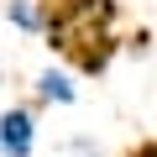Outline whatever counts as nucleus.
I'll return each instance as SVG.
<instances>
[{"label":"nucleus","mask_w":157,"mask_h":157,"mask_svg":"<svg viewBox=\"0 0 157 157\" xmlns=\"http://www.w3.org/2000/svg\"><path fill=\"white\" fill-rule=\"evenodd\" d=\"M115 0H58L47 11L42 32H47V47L63 52L78 73H105L110 58H115Z\"/></svg>","instance_id":"obj_1"},{"label":"nucleus","mask_w":157,"mask_h":157,"mask_svg":"<svg viewBox=\"0 0 157 157\" xmlns=\"http://www.w3.org/2000/svg\"><path fill=\"white\" fill-rule=\"evenodd\" d=\"M37 152V110L11 105L0 110V157H32Z\"/></svg>","instance_id":"obj_2"},{"label":"nucleus","mask_w":157,"mask_h":157,"mask_svg":"<svg viewBox=\"0 0 157 157\" xmlns=\"http://www.w3.org/2000/svg\"><path fill=\"white\" fill-rule=\"evenodd\" d=\"M32 84H37V100H42V105H73V100H78L73 73H63V68H42Z\"/></svg>","instance_id":"obj_3"},{"label":"nucleus","mask_w":157,"mask_h":157,"mask_svg":"<svg viewBox=\"0 0 157 157\" xmlns=\"http://www.w3.org/2000/svg\"><path fill=\"white\" fill-rule=\"evenodd\" d=\"M6 21H11L16 32L37 37V32H42V21H47V6H42V0H6Z\"/></svg>","instance_id":"obj_4"},{"label":"nucleus","mask_w":157,"mask_h":157,"mask_svg":"<svg viewBox=\"0 0 157 157\" xmlns=\"http://www.w3.org/2000/svg\"><path fill=\"white\" fill-rule=\"evenodd\" d=\"M0 78H6V73H0Z\"/></svg>","instance_id":"obj_5"}]
</instances>
